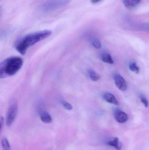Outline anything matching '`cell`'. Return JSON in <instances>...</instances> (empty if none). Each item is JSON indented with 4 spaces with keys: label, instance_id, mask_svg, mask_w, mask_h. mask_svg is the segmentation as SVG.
I'll list each match as a JSON object with an SVG mask.
<instances>
[{
    "label": "cell",
    "instance_id": "obj_1",
    "mask_svg": "<svg viewBox=\"0 0 149 150\" xmlns=\"http://www.w3.org/2000/svg\"><path fill=\"white\" fill-rule=\"evenodd\" d=\"M51 34L52 32L49 30L30 33L18 40L15 43V48L20 54L24 55L30 47L47 38Z\"/></svg>",
    "mask_w": 149,
    "mask_h": 150
},
{
    "label": "cell",
    "instance_id": "obj_2",
    "mask_svg": "<svg viewBox=\"0 0 149 150\" xmlns=\"http://www.w3.org/2000/svg\"><path fill=\"white\" fill-rule=\"evenodd\" d=\"M23 60L18 56L7 58L0 63V79L14 76L22 68Z\"/></svg>",
    "mask_w": 149,
    "mask_h": 150
},
{
    "label": "cell",
    "instance_id": "obj_3",
    "mask_svg": "<svg viewBox=\"0 0 149 150\" xmlns=\"http://www.w3.org/2000/svg\"><path fill=\"white\" fill-rule=\"evenodd\" d=\"M71 0H48L43 4L42 10L45 12L56 10L68 4Z\"/></svg>",
    "mask_w": 149,
    "mask_h": 150
},
{
    "label": "cell",
    "instance_id": "obj_4",
    "mask_svg": "<svg viewBox=\"0 0 149 150\" xmlns=\"http://www.w3.org/2000/svg\"><path fill=\"white\" fill-rule=\"evenodd\" d=\"M17 103L15 102L12 103L9 107L6 117V124L7 127H10L13 124L17 113Z\"/></svg>",
    "mask_w": 149,
    "mask_h": 150
},
{
    "label": "cell",
    "instance_id": "obj_5",
    "mask_svg": "<svg viewBox=\"0 0 149 150\" xmlns=\"http://www.w3.org/2000/svg\"><path fill=\"white\" fill-rule=\"evenodd\" d=\"M115 82L117 87L122 91H125L127 88V82L121 75L116 74L114 76Z\"/></svg>",
    "mask_w": 149,
    "mask_h": 150
},
{
    "label": "cell",
    "instance_id": "obj_6",
    "mask_svg": "<svg viewBox=\"0 0 149 150\" xmlns=\"http://www.w3.org/2000/svg\"><path fill=\"white\" fill-rule=\"evenodd\" d=\"M114 116L116 121L120 123H125L128 120L127 115L121 110H116Z\"/></svg>",
    "mask_w": 149,
    "mask_h": 150
},
{
    "label": "cell",
    "instance_id": "obj_7",
    "mask_svg": "<svg viewBox=\"0 0 149 150\" xmlns=\"http://www.w3.org/2000/svg\"><path fill=\"white\" fill-rule=\"evenodd\" d=\"M142 0H122L124 6L127 8L131 9L138 6Z\"/></svg>",
    "mask_w": 149,
    "mask_h": 150
},
{
    "label": "cell",
    "instance_id": "obj_8",
    "mask_svg": "<svg viewBox=\"0 0 149 150\" xmlns=\"http://www.w3.org/2000/svg\"><path fill=\"white\" fill-rule=\"evenodd\" d=\"M102 97H103L104 100H105L106 101L108 102V103L113 104V105H119L118 101H117L115 97L110 93H105L103 94Z\"/></svg>",
    "mask_w": 149,
    "mask_h": 150
},
{
    "label": "cell",
    "instance_id": "obj_9",
    "mask_svg": "<svg viewBox=\"0 0 149 150\" xmlns=\"http://www.w3.org/2000/svg\"><path fill=\"white\" fill-rule=\"evenodd\" d=\"M40 120L45 123H50L52 122V118L50 114L46 111H41L39 112Z\"/></svg>",
    "mask_w": 149,
    "mask_h": 150
},
{
    "label": "cell",
    "instance_id": "obj_10",
    "mask_svg": "<svg viewBox=\"0 0 149 150\" xmlns=\"http://www.w3.org/2000/svg\"><path fill=\"white\" fill-rule=\"evenodd\" d=\"M107 144L109 146L114 147L115 149L121 150L122 149V144L117 137L114 138L112 141L108 142Z\"/></svg>",
    "mask_w": 149,
    "mask_h": 150
},
{
    "label": "cell",
    "instance_id": "obj_11",
    "mask_svg": "<svg viewBox=\"0 0 149 150\" xmlns=\"http://www.w3.org/2000/svg\"><path fill=\"white\" fill-rule=\"evenodd\" d=\"M101 59L104 62L106 63H108L109 64H113L114 62L112 59V56L109 54L105 53L103 54L101 56Z\"/></svg>",
    "mask_w": 149,
    "mask_h": 150
},
{
    "label": "cell",
    "instance_id": "obj_12",
    "mask_svg": "<svg viewBox=\"0 0 149 150\" xmlns=\"http://www.w3.org/2000/svg\"><path fill=\"white\" fill-rule=\"evenodd\" d=\"M88 73L89 77L93 81H97L100 79V75L92 69H89Z\"/></svg>",
    "mask_w": 149,
    "mask_h": 150
},
{
    "label": "cell",
    "instance_id": "obj_13",
    "mask_svg": "<svg viewBox=\"0 0 149 150\" xmlns=\"http://www.w3.org/2000/svg\"><path fill=\"white\" fill-rule=\"evenodd\" d=\"M1 145L3 150H10V145L7 138H3L2 139Z\"/></svg>",
    "mask_w": 149,
    "mask_h": 150
},
{
    "label": "cell",
    "instance_id": "obj_14",
    "mask_svg": "<svg viewBox=\"0 0 149 150\" xmlns=\"http://www.w3.org/2000/svg\"><path fill=\"white\" fill-rule=\"evenodd\" d=\"M129 69L131 71L136 74H138L140 71L139 67L137 66L136 63L135 62H132L129 64Z\"/></svg>",
    "mask_w": 149,
    "mask_h": 150
},
{
    "label": "cell",
    "instance_id": "obj_15",
    "mask_svg": "<svg viewBox=\"0 0 149 150\" xmlns=\"http://www.w3.org/2000/svg\"><path fill=\"white\" fill-rule=\"evenodd\" d=\"M91 44L96 49H100L101 47V43L99 39L96 38L92 39L91 40Z\"/></svg>",
    "mask_w": 149,
    "mask_h": 150
},
{
    "label": "cell",
    "instance_id": "obj_16",
    "mask_svg": "<svg viewBox=\"0 0 149 150\" xmlns=\"http://www.w3.org/2000/svg\"><path fill=\"white\" fill-rule=\"evenodd\" d=\"M62 104L63 106L65 109L68 110H71L72 109L73 107L71 105L70 103L67 102L66 101H62Z\"/></svg>",
    "mask_w": 149,
    "mask_h": 150
},
{
    "label": "cell",
    "instance_id": "obj_17",
    "mask_svg": "<svg viewBox=\"0 0 149 150\" xmlns=\"http://www.w3.org/2000/svg\"><path fill=\"white\" fill-rule=\"evenodd\" d=\"M140 99H141V101L143 103L146 107H148V100L143 95H141L140 96Z\"/></svg>",
    "mask_w": 149,
    "mask_h": 150
},
{
    "label": "cell",
    "instance_id": "obj_18",
    "mask_svg": "<svg viewBox=\"0 0 149 150\" xmlns=\"http://www.w3.org/2000/svg\"><path fill=\"white\" fill-rule=\"evenodd\" d=\"M3 122H4V119L3 117L2 116H0V131L2 128Z\"/></svg>",
    "mask_w": 149,
    "mask_h": 150
},
{
    "label": "cell",
    "instance_id": "obj_19",
    "mask_svg": "<svg viewBox=\"0 0 149 150\" xmlns=\"http://www.w3.org/2000/svg\"><path fill=\"white\" fill-rule=\"evenodd\" d=\"M103 0H91V2L92 4H97L101 2Z\"/></svg>",
    "mask_w": 149,
    "mask_h": 150
},
{
    "label": "cell",
    "instance_id": "obj_20",
    "mask_svg": "<svg viewBox=\"0 0 149 150\" xmlns=\"http://www.w3.org/2000/svg\"><path fill=\"white\" fill-rule=\"evenodd\" d=\"M2 12V8L1 6H0V17L1 15Z\"/></svg>",
    "mask_w": 149,
    "mask_h": 150
}]
</instances>
